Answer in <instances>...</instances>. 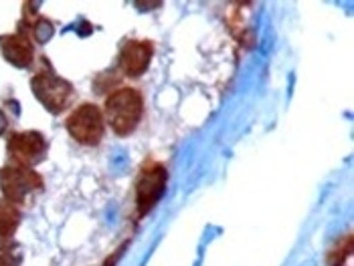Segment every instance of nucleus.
Here are the masks:
<instances>
[{
  "mask_svg": "<svg viewBox=\"0 0 354 266\" xmlns=\"http://www.w3.org/2000/svg\"><path fill=\"white\" fill-rule=\"evenodd\" d=\"M154 57V45L152 41L146 39H130L122 45L120 54H118V69L130 77V79H138L142 77Z\"/></svg>",
  "mask_w": 354,
  "mask_h": 266,
  "instance_id": "obj_7",
  "label": "nucleus"
},
{
  "mask_svg": "<svg viewBox=\"0 0 354 266\" xmlns=\"http://www.w3.org/2000/svg\"><path fill=\"white\" fill-rule=\"evenodd\" d=\"M30 91L39 99V103L53 115L63 113L75 97L73 85L57 75L45 57L41 59V67L37 69V73L30 77Z\"/></svg>",
  "mask_w": 354,
  "mask_h": 266,
  "instance_id": "obj_2",
  "label": "nucleus"
},
{
  "mask_svg": "<svg viewBox=\"0 0 354 266\" xmlns=\"http://www.w3.org/2000/svg\"><path fill=\"white\" fill-rule=\"evenodd\" d=\"M65 130L80 145H85V147L100 145L106 133L104 109L91 101L75 105L65 119Z\"/></svg>",
  "mask_w": 354,
  "mask_h": 266,
  "instance_id": "obj_4",
  "label": "nucleus"
},
{
  "mask_svg": "<svg viewBox=\"0 0 354 266\" xmlns=\"http://www.w3.org/2000/svg\"><path fill=\"white\" fill-rule=\"evenodd\" d=\"M166 167L158 161H146L140 167L136 178V214L138 218H144L146 214L154 210V206L160 202L164 190H166Z\"/></svg>",
  "mask_w": 354,
  "mask_h": 266,
  "instance_id": "obj_5",
  "label": "nucleus"
},
{
  "mask_svg": "<svg viewBox=\"0 0 354 266\" xmlns=\"http://www.w3.org/2000/svg\"><path fill=\"white\" fill-rule=\"evenodd\" d=\"M23 250L12 238L0 240V266H21Z\"/></svg>",
  "mask_w": 354,
  "mask_h": 266,
  "instance_id": "obj_11",
  "label": "nucleus"
},
{
  "mask_svg": "<svg viewBox=\"0 0 354 266\" xmlns=\"http://www.w3.org/2000/svg\"><path fill=\"white\" fill-rule=\"evenodd\" d=\"M144 93L132 85H120L106 97L104 117L106 125L118 137H128L136 132L144 119Z\"/></svg>",
  "mask_w": 354,
  "mask_h": 266,
  "instance_id": "obj_1",
  "label": "nucleus"
},
{
  "mask_svg": "<svg viewBox=\"0 0 354 266\" xmlns=\"http://www.w3.org/2000/svg\"><path fill=\"white\" fill-rule=\"evenodd\" d=\"M0 51H2V57L17 69H28L35 63V43L21 30L2 34Z\"/></svg>",
  "mask_w": 354,
  "mask_h": 266,
  "instance_id": "obj_8",
  "label": "nucleus"
},
{
  "mask_svg": "<svg viewBox=\"0 0 354 266\" xmlns=\"http://www.w3.org/2000/svg\"><path fill=\"white\" fill-rule=\"evenodd\" d=\"M0 190L2 198L10 200L21 208L45 190V180L35 167L8 161L0 167Z\"/></svg>",
  "mask_w": 354,
  "mask_h": 266,
  "instance_id": "obj_3",
  "label": "nucleus"
},
{
  "mask_svg": "<svg viewBox=\"0 0 354 266\" xmlns=\"http://www.w3.org/2000/svg\"><path fill=\"white\" fill-rule=\"evenodd\" d=\"M23 212L17 204L6 198H0V240L12 238L17 228L21 226Z\"/></svg>",
  "mask_w": 354,
  "mask_h": 266,
  "instance_id": "obj_10",
  "label": "nucleus"
},
{
  "mask_svg": "<svg viewBox=\"0 0 354 266\" xmlns=\"http://www.w3.org/2000/svg\"><path fill=\"white\" fill-rule=\"evenodd\" d=\"M21 32H25L32 43H39V45H45L51 37H53V23L45 17H30V12H25L23 21H21Z\"/></svg>",
  "mask_w": 354,
  "mask_h": 266,
  "instance_id": "obj_9",
  "label": "nucleus"
},
{
  "mask_svg": "<svg viewBox=\"0 0 354 266\" xmlns=\"http://www.w3.org/2000/svg\"><path fill=\"white\" fill-rule=\"evenodd\" d=\"M49 152V141L41 132H15L10 133L8 141H6V154L8 161L15 163H23L28 167L39 165L41 161H45Z\"/></svg>",
  "mask_w": 354,
  "mask_h": 266,
  "instance_id": "obj_6",
  "label": "nucleus"
}]
</instances>
